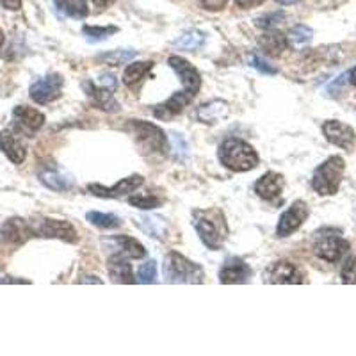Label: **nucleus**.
Returning a JSON list of instances; mask_svg holds the SVG:
<instances>
[{"mask_svg":"<svg viewBox=\"0 0 356 356\" xmlns=\"http://www.w3.org/2000/svg\"><path fill=\"white\" fill-rule=\"evenodd\" d=\"M193 216H195L193 225L203 244L211 250H219L227 237V222H225L222 212L212 209V211H195Z\"/></svg>","mask_w":356,"mask_h":356,"instance_id":"nucleus-1","label":"nucleus"},{"mask_svg":"<svg viewBox=\"0 0 356 356\" xmlns=\"http://www.w3.org/2000/svg\"><path fill=\"white\" fill-rule=\"evenodd\" d=\"M219 161L222 166L232 171H250L259 164V155L253 150V146L248 145L243 139H227L219 146Z\"/></svg>","mask_w":356,"mask_h":356,"instance_id":"nucleus-2","label":"nucleus"},{"mask_svg":"<svg viewBox=\"0 0 356 356\" xmlns=\"http://www.w3.org/2000/svg\"><path fill=\"white\" fill-rule=\"evenodd\" d=\"M346 162L340 155H332L330 159L321 164L312 177V187L317 195L321 196H332L337 195L342 177H344Z\"/></svg>","mask_w":356,"mask_h":356,"instance_id":"nucleus-3","label":"nucleus"},{"mask_svg":"<svg viewBox=\"0 0 356 356\" xmlns=\"http://www.w3.org/2000/svg\"><path fill=\"white\" fill-rule=\"evenodd\" d=\"M164 276L170 284H202L203 269L177 251H171L164 260Z\"/></svg>","mask_w":356,"mask_h":356,"instance_id":"nucleus-4","label":"nucleus"},{"mask_svg":"<svg viewBox=\"0 0 356 356\" xmlns=\"http://www.w3.org/2000/svg\"><path fill=\"white\" fill-rule=\"evenodd\" d=\"M349 250V243L340 237L337 230H323L316 235V244H314V253L319 257L321 260L330 264H335L346 255Z\"/></svg>","mask_w":356,"mask_h":356,"instance_id":"nucleus-5","label":"nucleus"},{"mask_svg":"<svg viewBox=\"0 0 356 356\" xmlns=\"http://www.w3.org/2000/svg\"><path fill=\"white\" fill-rule=\"evenodd\" d=\"M129 129L138 138V141L145 146L146 150L164 154L166 152V134L162 132L157 125L148 122H130Z\"/></svg>","mask_w":356,"mask_h":356,"instance_id":"nucleus-6","label":"nucleus"},{"mask_svg":"<svg viewBox=\"0 0 356 356\" xmlns=\"http://www.w3.org/2000/svg\"><path fill=\"white\" fill-rule=\"evenodd\" d=\"M264 282L267 284H305V275L300 267L289 260L271 264L264 271Z\"/></svg>","mask_w":356,"mask_h":356,"instance_id":"nucleus-7","label":"nucleus"},{"mask_svg":"<svg viewBox=\"0 0 356 356\" xmlns=\"http://www.w3.org/2000/svg\"><path fill=\"white\" fill-rule=\"evenodd\" d=\"M34 235L40 237H54L66 243H75L77 241V232L68 221H59V219H40L38 222L31 225Z\"/></svg>","mask_w":356,"mask_h":356,"instance_id":"nucleus-8","label":"nucleus"},{"mask_svg":"<svg viewBox=\"0 0 356 356\" xmlns=\"http://www.w3.org/2000/svg\"><path fill=\"white\" fill-rule=\"evenodd\" d=\"M61 89H63V77L57 75V73H50L47 77H41L31 86L29 93H31V98H33L36 104H50V102L57 100L61 97Z\"/></svg>","mask_w":356,"mask_h":356,"instance_id":"nucleus-9","label":"nucleus"},{"mask_svg":"<svg viewBox=\"0 0 356 356\" xmlns=\"http://www.w3.org/2000/svg\"><path fill=\"white\" fill-rule=\"evenodd\" d=\"M323 134H324V138H326V141L339 146V148H342V150H348V152L355 150L356 134L355 130H353L349 125H346V123L337 122V120L324 122Z\"/></svg>","mask_w":356,"mask_h":356,"instance_id":"nucleus-10","label":"nucleus"},{"mask_svg":"<svg viewBox=\"0 0 356 356\" xmlns=\"http://www.w3.org/2000/svg\"><path fill=\"white\" fill-rule=\"evenodd\" d=\"M307 218L308 205L305 202H301V200H298V202L292 203L287 211L282 214L278 228H276V234H278V237H289V235L294 234V232L307 221Z\"/></svg>","mask_w":356,"mask_h":356,"instance_id":"nucleus-11","label":"nucleus"},{"mask_svg":"<svg viewBox=\"0 0 356 356\" xmlns=\"http://www.w3.org/2000/svg\"><path fill=\"white\" fill-rule=\"evenodd\" d=\"M170 66L177 72L178 77H180V81H182L184 84V89L196 97V93L200 91V86H202V79H200L198 70L180 56H171Z\"/></svg>","mask_w":356,"mask_h":356,"instance_id":"nucleus-12","label":"nucleus"},{"mask_svg":"<svg viewBox=\"0 0 356 356\" xmlns=\"http://www.w3.org/2000/svg\"><path fill=\"white\" fill-rule=\"evenodd\" d=\"M251 275H253L251 267L244 260L232 257L222 264L221 271H219V282L221 284H246Z\"/></svg>","mask_w":356,"mask_h":356,"instance_id":"nucleus-13","label":"nucleus"},{"mask_svg":"<svg viewBox=\"0 0 356 356\" xmlns=\"http://www.w3.org/2000/svg\"><path fill=\"white\" fill-rule=\"evenodd\" d=\"M13 118H15L17 129L20 132L29 134V136H33L34 132H38L44 123L43 113L27 106H18L17 109L13 111Z\"/></svg>","mask_w":356,"mask_h":356,"instance_id":"nucleus-14","label":"nucleus"},{"mask_svg":"<svg viewBox=\"0 0 356 356\" xmlns=\"http://www.w3.org/2000/svg\"><path fill=\"white\" fill-rule=\"evenodd\" d=\"M141 186H143V177H139V175H132V177L120 180V182H118L114 187H111V189H106V187L98 186V184L97 186L91 184V186H88V189L97 196H104V198H118V196L129 195V193H132V191H136Z\"/></svg>","mask_w":356,"mask_h":356,"instance_id":"nucleus-15","label":"nucleus"},{"mask_svg":"<svg viewBox=\"0 0 356 356\" xmlns=\"http://www.w3.org/2000/svg\"><path fill=\"white\" fill-rule=\"evenodd\" d=\"M0 234H2V241L6 244H13V246H20L31 235H34L31 225L25 222L24 219H9L2 227Z\"/></svg>","mask_w":356,"mask_h":356,"instance_id":"nucleus-16","label":"nucleus"},{"mask_svg":"<svg viewBox=\"0 0 356 356\" xmlns=\"http://www.w3.org/2000/svg\"><path fill=\"white\" fill-rule=\"evenodd\" d=\"M282 191H284V177L275 173V171H269L264 177H260L255 184V193L267 202L278 198Z\"/></svg>","mask_w":356,"mask_h":356,"instance_id":"nucleus-17","label":"nucleus"},{"mask_svg":"<svg viewBox=\"0 0 356 356\" xmlns=\"http://www.w3.org/2000/svg\"><path fill=\"white\" fill-rule=\"evenodd\" d=\"M193 98H195V95H191L186 89H184V91H178V93H175L170 100L155 107V116L161 118V120H168V118L177 116L178 113H182L184 107H186L187 104H191Z\"/></svg>","mask_w":356,"mask_h":356,"instance_id":"nucleus-18","label":"nucleus"},{"mask_svg":"<svg viewBox=\"0 0 356 356\" xmlns=\"http://www.w3.org/2000/svg\"><path fill=\"white\" fill-rule=\"evenodd\" d=\"M107 271L116 284H136L132 266L125 259L123 253H114L107 262Z\"/></svg>","mask_w":356,"mask_h":356,"instance_id":"nucleus-19","label":"nucleus"},{"mask_svg":"<svg viewBox=\"0 0 356 356\" xmlns=\"http://www.w3.org/2000/svg\"><path fill=\"white\" fill-rule=\"evenodd\" d=\"M0 148L8 155V159L15 164H22L25 161V146L20 139L11 132V130H2L0 132Z\"/></svg>","mask_w":356,"mask_h":356,"instance_id":"nucleus-20","label":"nucleus"},{"mask_svg":"<svg viewBox=\"0 0 356 356\" xmlns=\"http://www.w3.org/2000/svg\"><path fill=\"white\" fill-rule=\"evenodd\" d=\"M40 180L52 191H68L73 186V178L70 177L66 171L59 170V168L49 166L41 170Z\"/></svg>","mask_w":356,"mask_h":356,"instance_id":"nucleus-21","label":"nucleus"},{"mask_svg":"<svg viewBox=\"0 0 356 356\" xmlns=\"http://www.w3.org/2000/svg\"><path fill=\"white\" fill-rule=\"evenodd\" d=\"M228 114V104L222 100H212L209 104H203L196 111V118L202 123H218L221 118Z\"/></svg>","mask_w":356,"mask_h":356,"instance_id":"nucleus-22","label":"nucleus"},{"mask_svg":"<svg viewBox=\"0 0 356 356\" xmlns=\"http://www.w3.org/2000/svg\"><path fill=\"white\" fill-rule=\"evenodd\" d=\"M86 91H88V95L95 100V104H97L100 109L104 111H118V104L114 102L113 98V93L114 91H111V89H106L102 88V86H98L97 82H86L84 84Z\"/></svg>","mask_w":356,"mask_h":356,"instance_id":"nucleus-23","label":"nucleus"},{"mask_svg":"<svg viewBox=\"0 0 356 356\" xmlns=\"http://www.w3.org/2000/svg\"><path fill=\"white\" fill-rule=\"evenodd\" d=\"M259 43L260 49L266 54H269V56H280V54L284 52L289 47L287 36H284V34L278 33V31H269V33H266L264 36H260Z\"/></svg>","mask_w":356,"mask_h":356,"instance_id":"nucleus-24","label":"nucleus"},{"mask_svg":"<svg viewBox=\"0 0 356 356\" xmlns=\"http://www.w3.org/2000/svg\"><path fill=\"white\" fill-rule=\"evenodd\" d=\"M136 225H139V228L145 234H148L150 237H155V239H162L166 235V221L161 216H141L136 221Z\"/></svg>","mask_w":356,"mask_h":356,"instance_id":"nucleus-25","label":"nucleus"},{"mask_svg":"<svg viewBox=\"0 0 356 356\" xmlns=\"http://www.w3.org/2000/svg\"><path fill=\"white\" fill-rule=\"evenodd\" d=\"M114 243L118 244V250H122L120 253L130 257V259H143L146 255L145 246L136 239H132V237H129V235H118Z\"/></svg>","mask_w":356,"mask_h":356,"instance_id":"nucleus-26","label":"nucleus"},{"mask_svg":"<svg viewBox=\"0 0 356 356\" xmlns=\"http://www.w3.org/2000/svg\"><path fill=\"white\" fill-rule=\"evenodd\" d=\"M154 68V63L152 61H143V63H132V65H129L125 68V73H123V82H125L127 86H136L138 82H141L143 79H145V75L150 70Z\"/></svg>","mask_w":356,"mask_h":356,"instance_id":"nucleus-27","label":"nucleus"},{"mask_svg":"<svg viewBox=\"0 0 356 356\" xmlns=\"http://www.w3.org/2000/svg\"><path fill=\"white\" fill-rule=\"evenodd\" d=\"M54 2L66 17L77 18V20L88 17V2L86 0H54Z\"/></svg>","mask_w":356,"mask_h":356,"instance_id":"nucleus-28","label":"nucleus"},{"mask_svg":"<svg viewBox=\"0 0 356 356\" xmlns=\"http://www.w3.org/2000/svg\"><path fill=\"white\" fill-rule=\"evenodd\" d=\"M173 43L175 47L182 50H198L205 43V34L200 33V31H187V33L180 34Z\"/></svg>","mask_w":356,"mask_h":356,"instance_id":"nucleus-29","label":"nucleus"},{"mask_svg":"<svg viewBox=\"0 0 356 356\" xmlns=\"http://www.w3.org/2000/svg\"><path fill=\"white\" fill-rule=\"evenodd\" d=\"M134 57H136V50H113V52L98 56V61L104 63V65L120 66L129 63L130 59H134Z\"/></svg>","mask_w":356,"mask_h":356,"instance_id":"nucleus-30","label":"nucleus"},{"mask_svg":"<svg viewBox=\"0 0 356 356\" xmlns=\"http://www.w3.org/2000/svg\"><path fill=\"white\" fill-rule=\"evenodd\" d=\"M88 221L95 227L100 228H120L122 227V221L120 218H116L114 214H106V212H88Z\"/></svg>","mask_w":356,"mask_h":356,"instance_id":"nucleus-31","label":"nucleus"},{"mask_svg":"<svg viewBox=\"0 0 356 356\" xmlns=\"http://www.w3.org/2000/svg\"><path fill=\"white\" fill-rule=\"evenodd\" d=\"M312 29L307 27V25H296V27L291 29V33H289L287 41L294 47H301V44L308 43L312 40Z\"/></svg>","mask_w":356,"mask_h":356,"instance_id":"nucleus-32","label":"nucleus"},{"mask_svg":"<svg viewBox=\"0 0 356 356\" xmlns=\"http://www.w3.org/2000/svg\"><path fill=\"white\" fill-rule=\"evenodd\" d=\"M139 282L141 284H154L157 278V262L155 260H148L139 267Z\"/></svg>","mask_w":356,"mask_h":356,"instance_id":"nucleus-33","label":"nucleus"},{"mask_svg":"<svg viewBox=\"0 0 356 356\" xmlns=\"http://www.w3.org/2000/svg\"><path fill=\"white\" fill-rule=\"evenodd\" d=\"M130 205L138 207V209H143V211H148V209H155V207L161 205V200L157 196L152 195H138L129 198Z\"/></svg>","mask_w":356,"mask_h":356,"instance_id":"nucleus-34","label":"nucleus"},{"mask_svg":"<svg viewBox=\"0 0 356 356\" xmlns=\"http://www.w3.org/2000/svg\"><path fill=\"white\" fill-rule=\"evenodd\" d=\"M340 278L344 284H356V257H349L348 260L342 266V271H340Z\"/></svg>","mask_w":356,"mask_h":356,"instance_id":"nucleus-35","label":"nucleus"},{"mask_svg":"<svg viewBox=\"0 0 356 356\" xmlns=\"http://www.w3.org/2000/svg\"><path fill=\"white\" fill-rule=\"evenodd\" d=\"M171 143H173V154L178 161H184L189 154V146H187L186 139L180 134H171Z\"/></svg>","mask_w":356,"mask_h":356,"instance_id":"nucleus-36","label":"nucleus"},{"mask_svg":"<svg viewBox=\"0 0 356 356\" xmlns=\"http://www.w3.org/2000/svg\"><path fill=\"white\" fill-rule=\"evenodd\" d=\"M116 27H84V34L89 41H100L107 38L109 34L116 33Z\"/></svg>","mask_w":356,"mask_h":356,"instance_id":"nucleus-37","label":"nucleus"},{"mask_svg":"<svg viewBox=\"0 0 356 356\" xmlns=\"http://www.w3.org/2000/svg\"><path fill=\"white\" fill-rule=\"evenodd\" d=\"M250 65L253 66L255 70H259L260 73H266V75H275V73L278 72L275 66H269L266 61H264L262 57H259V56H251L250 57Z\"/></svg>","mask_w":356,"mask_h":356,"instance_id":"nucleus-38","label":"nucleus"},{"mask_svg":"<svg viewBox=\"0 0 356 356\" xmlns=\"http://www.w3.org/2000/svg\"><path fill=\"white\" fill-rule=\"evenodd\" d=\"M285 18V15L284 13H271V15H267V17H262V18H259V20H257V25H259V27H273V25H276L278 24L280 20H284Z\"/></svg>","mask_w":356,"mask_h":356,"instance_id":"nucleus-39","label":"nucleus"},{"mask_svg":"<svg viewBox=\"0 0 356 356\" xmlns=\"http://www.w3.org/2000/svg\"><path fill=\"white\" fill-rule=\"evenodd\" d=\"M228 0H200V4L209 11H221L227 6Z\"/></svg>","mask_w":356,"mask_h":356,"instance_id":"nucleus-40","label":"nucleus"},{"mask_svg":"<svg viewBox=\"0 0 356 356\" xmlns=\"http://www.w3.org/2000/svg\"><path fill=\"white\" fill-rule=\"evenodd\" d=\"M97 84L102 86V88L114 91V89H116V79H114L113 75H102V77L97 81Z\"/></svg>","mask_w":356,"mask_h":356,"instance_id":"nucleus-41","label":"nucleus"},{"mask_svg":"<svg viewBox=\"0 0 356 356\" xmlns=\"http://www.w3.org/2000/svg\"><path fill=\"white\" fill-rule=\"evenodd\" d=\"M266 0H235V4L239 6L241 9H251V8H257V6L264 4Z\"/></svg>","mask_w":356,"mask_h":356,"instance_id":"nucleus-42","label":"nucleus"},{"mask_svg":"<svg viewBox=\"0 0 356 356\" xmlns=\"http://www.w3.org/2000/svg\"><path fill=\"white\" fill-rule=\"evenodd\" d=\"M0 6L9 11H18L22 8V0H0Z\"/></svg>","mask_w":356,"mask_h":356,"instance_id":"nucleus-43","label":"nucleus"},{"mask_svg":"<svg viewBox=\"0 0 356 356\" xmlns=\"http://www.w3.org/2000/svg\"><path fill=\"white\" fill-rule=\"evenodd\" d=\"M93 4L97 6L98 9H106V8H109V6L114 4V0H93Z\"/></svg>","mask_w":356,"mask_h":356,"instance_id":"nucleus-44","label":"nucleus"},{"mask_svg":"<svg viewBox=\"0 0 356 356\" xmlns=\"http://www.w3.org/2000/svg\"><path fill=\"white\" fill-rule=\"evenodd\" d=\"M348 79H349V82H351V84L356 88V66L348 73Z\"/></svg>","mask_w":356,"mask_h":356,"instance_id":"nucleus-45","label":"nucleus"},{"mask_svg":"<svg viewBox=\"0 0 356 356\" xmlns=\"http://www.w3.org/2000/svg\"><path fill=\"white\" fill-rule=\"evenodd\" d=\"M276 2H278V4H282V6H291V4H296L298 0H276Z\"/></svg>","mask_w":356,"mask_h":356,"instance_id":"nucleus-46","label":"nucleus"},{"mask_svg":"<svg viewBox=\"0 0 356 356\" xmlns=\"http://www.w3.org/2000/svg\"><path fill=\"white\" fill-rule=\"evenodd\" d=\"M4 43V33H2V29H0V47Z\"/></svg>","mask_w":356,"mask_h":356,"instance_id":"nucleus-47","label":"nucleus"}]
</instances>
